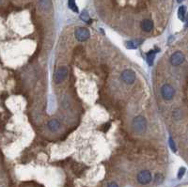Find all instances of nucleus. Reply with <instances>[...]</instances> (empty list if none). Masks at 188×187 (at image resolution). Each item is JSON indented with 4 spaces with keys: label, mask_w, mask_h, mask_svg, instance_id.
<instances>
[{
    "label": "nucleus",
    "mask_w": 188,
    "mask_h": 187,
    "mask_svg": "<svg viewBox=\"0 0 188 187\" xmlns=\"http://www.w3.org/2000/svg\"><path fill=\"white\" fill-rule=\"evenodd\" d=\"M133 128L136 133L143 134L147 130V120L143 116H137L133 120Z\"/></svg>",
    "instance_id": "nucleus-1"
},
{
    "label": "nucleus",
    "mask_w": 188,
    "mask_h": 187,
    "mask_svg": "<svg viewBox=\"0 0 188 187\" xmlns=\"http://www.w3.org/2000/svg\"><path fill=\"white\" fill-rule=\"evenodd\" d=\"M161 96L166 101H171L175 96V89L169 84H165L161 88Z\"/></svg>",
    "instance_id": "nucleus-2"
},
{
    "label": "nucleus",
    "mask_w": 188,
    "mask_h": 187,
    "mask_svg": "<svg viewBox=\"0 0 188 187\" xmlns=\"http://www.w3.org/2000/svg\"><path fill=\"white\" fill-rule=\"evenodd\" d=\"M137 79V75H136V72L130 69H126L124 70L121 74V80L125 83L126 85H132L135 83Z\"/></svg>",
    "instance_id": "nucleus-3"
},
{
    "label": "nucleus",
    "mask_w": 188,
    "mask_h": 187,
    "mask_svg": "<svg viewBox=\"0 0 188 187\" xmlns=\"http://www.w3.org/2000/svg\"><path fill=\"white\" fill-rule=\"evenodd\" d=\"M137 180L138 184L142 185H146L151 183L152 181V174L149 170H141L137 173Z\"/></svg>",
    "instance_id": "nucleus-4"
},
{
    "label": "nucleus",
    "mask_w": 188,
    "mask_h": 187,
    "mask_svg": "<svg viewBox=\"0 0 188 187\" xmlns=\"http://www.w3.org/2000/svg\"><path fill=\"white\" fill-rule=\"evenodd\" d=\"M74 36L77 40L85 41V40H89L90 33L88 30V28H86V27H77L74 31Z\"/></svg>",
    "instance_id": "nucleus-5"
},
{
    "label": "nucleus",
    "mask_w": 188,
    "mask_h": 187,
    "mask_svg": "<svg viewBox=\"0 0 188 187\" xmlns=\"http://www.w3.org/2000/svg\"><path fill=\"white\" fill-rule=\"evenodd\" d=\"M185 56L184 53L181 51L174 52L170 56V63L173 66H180L185 62Z\"/></svg>",
    "instance_id": "nucleus-6"
},
{
    "label": "nucleus",
    "mask_w": 188,
    "mask_h": 187,
    "mask_svg": "<svg viewBox=\"0 0 188 187\" xmlns=\"http://www.w3.org/2000/svg\"><path fill=\"white\" fill-rule=\"evenodd\" d=\"M67 75H68V69L64 66L59 67L54 74V80L56 83H61L67 77Z\"/></svg>",
    "instance_id": "nucleus-7"
},
{
    "label": "nucleus",
    "mask_w": 188,
    "mask_h": 187,
    "mask_svg": "<svg viewBox=\"0 0 188 187\" xmlns=\"http://www.w3.org/2000/svg\"><path fill=\"white\" fill-rule=\"evenodd\" d=\"M140 26L143 31L145 32H151L153 28V22L150 19H145L141 22Z\"/></svg>",
    "instance_id": "nucleus-8"
},
{
    "label": "nucleus",
    "mask_w": 188,
    "mask_h": 187,
    "mask_svg": "<svg viewBox=\"0 0 188 187\" xmlns=\"http://www.w3.org/2000/svg\"><path fill=\"white\" fill-rule=\"evenodd\" d=\"M47 126H48V129H49L50 131H52V132H56L57 130H59V128H60V126H61V123H60L57 120L55 119V120H50V121L48 122Z\"/></svg>",
    "instance_id": "nucleus-9"
},
{
    "label": "nucleus",
    "mask_w": 188,
    "mask_h": 187,
    "mask_svg": "<svg viewBox=\"0 0 188 187\" xmlns=\"http://www.w3.org/2000/svg\"><path fill=\"white\" fill-rule=\"evenodd\" d=\"M39 7L41 10L48 11L52 7V3H51L50 0H40L39 1Z\"/></svg>",
    "instance_id": "nucleus-10"
},
{
    "label": "nucleus",
    "mask_w": 188,
    "mask_h": 187,
    "mask_svg": "<svg viewBox=\"0 0 188 187\" xmlns=\"http://www.w3.org/2000/svg\"><path fill=\"white\" fill-rule=\"evenodd\" d=\"M158 52V50H152L150 51L148 54H147V56H146V60L149 64V66H152L153 63V60H154V57H155V54Z\"/></svg>",
    "instance_id": "nucleus-11"
},
{
    "label": "nucleus",
    "mask_w": 188,
    "mask_h": 187,
    "mask_svg": "<svg viewBox=\"0 0 188 187\" xmlns=\"http://www.w3.org/2000/svg\"><path fill=\"white\" fill-rule=\"evenodd\" d=\"M185 15H186V7L181 6L178 9V17L181 21H185Z\"/></svg>",
    "instance_id": "nucleus-12"
},
{
    "label": "nucleus",
    "mask_w": 188,
    "mask_h": 187,
    "mask_svg": "<svg viewBox=\"0 0 188 187\" xmlns=\"http://www.w3.org/2000/svg\"><path fill=\"white\" fill-rule=\"evenodd\" d=\"M68 6L73 12H79V8L75 3V0H68Z\"/></svg>",
    "instance_id": "nucleus-13"
},
{
    "label": "nucleus",
    "mask_w": 188,
    "mask_h": 187,
    "mask_svg": "<svg viewBox=\"0 0 188 187\" xmlns=\"http://www.w3.org/2000/svg\"><path fill=\"white\" fill-rule=\"evenodd\" d=\"M80 18H81V20H83L84 22H86V23H90V18H89V12L87 11V10H84L82 13H81V15H80Z\"/></svg>",
    "instance_id": "nucleus-14"
},
{
    "label": "nucleus",
    "mask_w": 188,
    "mask_h": 187,
    "mask_svg": "<svg viewBox=\"0 0 188 187\" xmlns=\"http://www.w3.org/2000/svg\"><path fill=\"white\" fill-rule=\"evenodd\" d=\"M173 118L176 120H180L183 119V112L180 110V109H176L173 111Z\"/></svg>",
    "instance_id": "nucleus-15"
},
{
    "label": "nucleus",
    "mask_w": 188,
    "mask_h": 187,
    "mask_svg": "<svg viewBox=\"0 0 188 187\" xmlns=\"http://www.w3.org/2000/svg\"><path fill=\"white\" fill-rule=\"evenodd\" d=\"M125 46H126V48H128V49H136V48H137L138 44H137L136 41L131 40V41H127V42L125 43Z\"/></svg>",
    "instance_id": "nucleus-16"
},
{
    "label": "nucleus",
    "mask_w": 188,
    "mask_h": 187,
    "mask_svg": "<svg viewBox=\"0 0 188 187\" xmlns=\"http://www.w3.org/2000/svg\"><path fill=\"white\" fill-rule=\"evenodd\" d=\"M169 147H170L171 151H172L173 152H177V148H176L175 142H174V140L172 139V137H169Z\"/></svg>",
    "instance_id": "nucleus-17"
},
{
    "label": "nucleus",
    "mask_w": 188,
    "mask_h": 187,
    "mask_svg": "<svg viewBox=\"0 0 188 187\" xmlns=\"http://www.w3.org/2000/svg\"><path fill=\"white\" fill-rule=\"evenodd\" d=\"M185 168H180V170H179V172H178V179H182L183 178V176L185 175Z\"/></svg>",
    "instance_id": "nucleus-18"
},
{
    "label": "nucleus",
    "mask_w": 188,
    "mask_h": 187,
    "mask_svg": "<svg viewBox=\"0 0 188 187\" xmlns=\"http://www.w3.org/2000/svg\"><path fill=\"white\" fill-rule=\"evenodd\" d=\"M155 181H156V184L162 183V181H163V176H162L161 174H156V176H155Z\"/></svg>",
    "instance_id": "nucleus-19"
},
{
    "label": "nucleus",
    "mask_w": 188,
    "mask_h": 187,
    "mask_svg": "<svg viewBox=\"0 0 188 187\" xmlns=\"http://www.w3.org/2000/svg\"><path fill=\"white\" fill-rule=\"evenodd\" d=\"M107 187H119V186H118V184H115V183H110V184L107 185Z\"/></svg>",
    "instance_id": "nucleus-20"
},
{
    "label": "nucleus",
    "mask_w": 188,
    "mask_h": 187,
    "mask_svg": "<svg viewBox=\"0 0 188 187\" xmlns=\"http://www.w3.org/2000/svg\"><path fill=\"white\" fill-rule=\"evenodd\" d=\"M176 1H177L178 3H182V2H183V1H185V0H176Z\"/></svg>",
    "instance_id": "nucleus-21"
}]
</instances>
